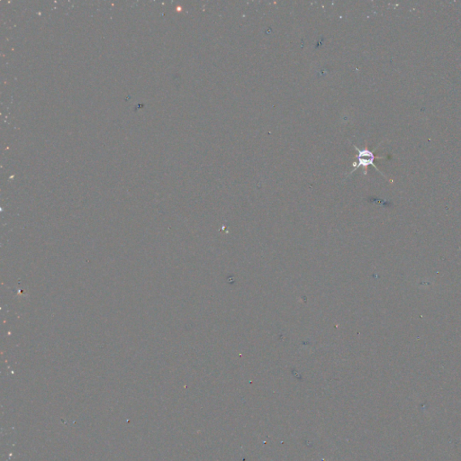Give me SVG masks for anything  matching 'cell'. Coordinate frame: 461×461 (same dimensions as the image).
<instances>
[{
    "label": "cell",
    "instance_id": "cell-1",
    "mask_svg": "<svg viewBox=\"0 0 461 461\" xmlns=\"http://www.w3.org/2000/svg\"><path fill=\"white\" fill-rule=\"evenodd\" d=\"M354 148L358 152V155L356 156V161H354L352 163V167H353V171H351V173L354 172L356 171L357 169L362 167L363 170H364V174L366 175L367 172H368V167L372 166L375 168L376 171H378L380 174L383 175V173L378 170V168L376 166L374 161H375L376 159H378V160H381V159H386V157H376L374 155V153L369 151L368 148H364V149H359V148L356 147L354 145ZM384 176V175H383Z\"/></svg>",
    "mask_w": 461,
    "mask_h": 461
}]
</instances>
